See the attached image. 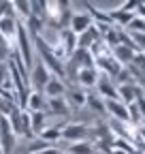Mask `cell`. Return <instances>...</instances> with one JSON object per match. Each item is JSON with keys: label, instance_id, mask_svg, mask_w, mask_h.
<instances>
[{"label": "cell", "instance_id": "13", "mask_svg": "<svg viewBox=\"0 0 145 154\" xmlns=\"http://www.w3.org/2000/svg\"><path fill=\"white\" fill-rule=\"evenodd\" d=\"M26 111L28 113H36V111H45L47 113V96L43 92H32L28 96V103H26Z\"/></svg>", "mask_w": 145, "mask_h": 154}, {"label": "cell", "instance_id": "17", "mask_svg": "<svg viewBox=\"0 0 145 154\" xmlns=\"http://www.w3.org/2000/svg\"><path fill=\"white\" fill-rule=\"evenodd\" d=\"M135 54L137 51H132V49H128V47H124V45H117V47H113V60L120 64V66H126V64H130L132 62V58H135Z\"/></svg>", "mask_w": 145, "mask_h": 154}, {"label": "cell", "instance_id": "22", "mask_svg": "<svg viewBox=\"0 0 145 154\" xmlns=\"http://www.w3.org/2000/svg\"><path fill=\"white\" fill-rule=\"evenodd\" d=\"M139 73H145V54H135V58H132V62H130Z\"/></svg>", "mask_w": 145, "mask_h": 154}, {"label": "cell", "instance_id": "3", "mask_svg": "<svg viewBox=\"0 0 145 154\" xmlns=\"http://www.w3.org/2000/svg\"><path fill=\"white\" fill-rule=\"evenodd\" d=\"M66 143H77V141H90V126L85 122H70L62 128V139Z\"/></svg>", "mask_w": 145, "mask_h": 154}, {"label": "cell", "instance_id": "27", "mask_svg": "<svg viewBox=\"0 0 145 154\" xmlns=\"http://www.w3.org/2000/svg\"><path fill=\"white\" fill-rule=\"evenodd\" d=\"M130 154H145V152H143V150H137V148H135V150H132Z\"/></svg>", "mask_w": 145, "mask_h": 154}, {"label": "cell", "instance_id": "24", "mask_svg": "<svg viewBox=\"0 0 145 154\" xmlns=\"http://www.w3.org/2000/svg\"><path fill=\"white\" fill-rule=\"evenodd\" d=\"M137 109H139V113H141V118L145 120V96L137 101Z\"/></svg>", "mask_w": 145, "mask_h": 154}, {"label": "cell", "instance_id": "19", "mask_svg": "<svg viewBox=\"0 0 145 154\" xmlns=\"http://www.w3.org/2000/svg\"><path fill=\"white\" fill-rule=\"evenodd\" d=\"M47 148H53V146L36 137V139H30V141H28V143L22 148V152H24V154H36V152H41V150H47Z\"/></svg>", "mask_w": 145, "mask_h": 154}, {"label": "cell", "instance_id": "6", "mask_svg": "<svg viewBox=\"0 0 145 154\" xmlns=\"http://www.w3.org/2000/svg\"><path fill=\"white\" fill-rule=\"evenodd\" d=\"M105 109L111 116V120L126 122L130 124V116H128V105H124L122 101H105Z\"/></svg>", "mask_w": 145, "mask_h": 154}, {"label": "cell", "instance_id": "5", "mask_svg": "<svg viewBox=\"0 0 145 154\" xmlns=\"http://www.w3.org/2000/svg\"><path fill=\"white\" fill-rule=\"evenodd\" d=\"M96 94L102 96L105 101H120V94H117V86L111 77L107 75H98V82H96Z\"/></svg>", "mask_w": 145, "mask_h": 154}, {"label": "cell", "instance_id": "21", "mask_svg": "<svg viewBox=\"0 0 145 154\" xmlns=\"http://www.w3.org/2000/svg\"><path fill=\"white\" fill-rule=\"evenodd\" d=\"M15 45H11L7 38L0 34V62H9V56H11V49Z\"/></svg>", "mask_w": 145, "mask_h": 154}, {"label": "cell", "instance_id": "2", "mask_svg": "<svg viewBox=\"0 0 145 154\" xmlns=\"http://www.w3.org/2000/svg\"><path fill=\"white\" fill-rule=\"evenodd\" d=\"M7 120H9V124H11V128L17 137L34 139V133H32V126H30V113L26 109H15Z\"/></svg>", "mask_w": 145, "mask_h": 154}, {"label": "cell", "instance_id": "9", "mask_svg": "<svg viewBox=\"0 0 145 154\" xmlns=\"http://www.w3.org/2000/svg\"><path fill=\"white\" fill-rule=\"evenodd\" d=\"M92 26H94V22H92V17H90L87 13H72L68 30L72 34H81V32H85L87 28H92Z\"/></svg>", "mask_w": 145, "mask_h": 154}, {"label": "cell", "instance_id": "11", "mask_svg": "<svg viewBox=\"0 0 145 154\" xmlns=\"http://www.w3.org/2000/svg\"><path fill=\"white\" fill-rule=\"evenodd\" d=\"M98 75H100V73H98L94 66L79 69V73H77V84H75V86H79V88H83V90L87 92V88H94V86H96Z\"/></svg>", "mask_w": 145, "mask_h": 154}, {"label": "cell", "instance_id": "7", "mask_svg": "<svg viewBox=\"0 0 145 154\" xmlns=\"http://www.w3.org/2000/svg\"><path fill=\"white\" fill-rule=\"evenodd\" d=\"M85 94H87V92H85L83 88L66 84V94H64V99H66L68 107H75V109L85 107Z\"/></svg>", "mask_w": 145, "mask_h": 154}, {"label": "cell", "instance_id": "15", "mask_svg": "<svg viewBox=\"0 0 145 154\" xmlns=\"http://www.w3.org/2000/svg\"><path fill=\"white\" fill-rule=\"evenodd\" d=\"M0 34H2L11 45H15V36H17V19H13V17H0Z\"/></svg>", "mask_w": 145, "mask_h": 154}, {"label": "cell", "instance_id": "25", "mask_svg": "<svg viewBox=\"0 0 145 154\" xmlns=\"http://www.w3.org/2000/svg\"><path fill=\"white\" fill-rule=\"evenodd\" d=\"M36 154H62V150H58L56 146H53V148H47V150H41V152H36Z\"/></svg>", "mask_w": 145, "mask_h": 154}, {"label": "cell", "instance_id": "10", "mask_svg": "<svg viewBox=\"0 0 145 154\" xmlns=\"http://www.w3.org/2000/svg\"><path fill=\"white\" fill-rule=\"evenodd\" d=\"M47 116L68 118V116H70V107H68V103H66L64 96H58V99H47Z\"/></svg>", "mask_w": 145, "mask_h": 154}, {"label": "cell", "instance_id": "12", "mask_svg": "<svg viewBox=\"0 0 145 154\" xmlns=\"http://www.w3.org/2000/svg\"><path fill=\"white\" fill-rule=\"evenodd\" d=\"M43 94L47 96V99H58V96H64L66 94V82L60 79V77H49V82L43 90Z\"/></svg>", "mask_w": 145, "mask_h": 154}, {"label": "cell", "instance_id": "14", "mask_svg": "<svg viewBox=\"0 0 145 154\" xmlns=\"http://www.w3.org/2000/svg\"><path fill=\"white\" fill-rule=\"evenodd\" d=\"M66 124L64 122H60V124H47L45 128H43V133L39 135V139H43V141H47V143H51V146H56L60 139H62V128H64Z\"/></svg>", "mask_w": 145, "mask_h": 154}, {"label": "cell", "instance_id": "4", "mask_svg": "<svg viewBox=\"0 0 145 154\" xmlns=\"http://www.w3.org/2000/svg\"><path fill=\"white\" fill-rule=\"evenodd\" d=\"M17 148V135L13 133L9 120L0 116V154H13Z\"/></svg>", "mask_w": 145, "mask_h": 154}, {"label": "cell", "instance_id": "1", "mask_svg": "<svg viewBox=\"0 0 145 154\" xmlns=\"http://www.w3.org/2000/svg\"><path fill=\"white\" fill-rule=\"evenodd\" d=\"M49 77H51L49 69L39 60V58H34V62H32V66L28 71V86H30V90L32 92H43L47 82H49Z\"/></svg>", "mask_w": 145, "mask_h": 154}, {"label": "cell", "instance_id": "23", "mask_svg": "<svg viewBox=\"0 0 145 154\" xmlns=\"http://www.w3.org/2000/svg\"><path fill=\"white\" fill-rule=\"evenodd\" d=\"M9 79H11V75H9V62H0V88H2Z\"/></svg>", "mask_w": 145, "mask_h": 154}, {"label": "cell", "instance_id": "8", "mask_svg": "<svg viewBox=\"0 0 145 154\" xmlns=\"http://www.w3.org/2000/svg\"><path fill=\"white\" fill-rule=\"evenodd\" d=\"M56 148L62 150V152H66V154H96V148L90 143V141H77V143L58 141Z\"/></svg>", "mask_w": 145, "mask_h": 154}, {"label": "cell", "instance_id": "16", "mask_svg": "<svg viewBox=\"0 0 145 154\" xmlns=\"http://www.w3.org/2000/svg\"><path fill=\"white\" fill-rule=\"evenodd\" d=\"M85 107L87 111H92L96 116H107V109H105V99L98 96L96 92H87L85 94Z\"/></svg>", "mask_w": 145, "mask_h": 154}, {"label": "cell", "instance_id": "20", "mask_svg": "<svg viewBox=\"0 0 145 154\" xmlns=\"http://www.w3.org/2000/svg\"><path fill=\"white\" fill-rule=\"evenodd\" d=\"M13 9H15V15H19L24 22L32 15V11H30V2H28V0H17V2H13Z\"/></svg>", "mask_w": 145, "mask_h": 154}, {"label": "cell", "instance_id": "26", "mask_svg": "<svg viewBox=\"0 0 145 154\" xmlns=\"http://www.w3.org/2000/svg\"><path fill=\"white\" fill-rule=\"evenodd\" d=\"M137 17H141V19H145V2L141 0L139 2V9H137Z\"/></svg>", "mask_w": 145, "mask_h": 154}, {"label": "cell", "instance_id": "18", "mask_svg": "<svg viewBox=\"0 0 145 154\" xmlns=\"http://www.w3.org/2000/svg\"><path fill=\"white\" fill-rule=\"evenodd\" d=\"M47 118L49 116L45 111H36V113H30V126H32V133L39 137V135L43 133V128L47 126Z\"/></svg>", "mask_w": 145, "mask_h": 154}]
</instances>
